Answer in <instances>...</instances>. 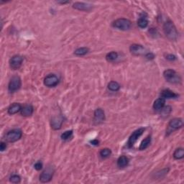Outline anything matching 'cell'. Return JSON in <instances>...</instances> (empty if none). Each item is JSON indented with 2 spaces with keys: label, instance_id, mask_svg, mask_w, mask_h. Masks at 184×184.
Masks as SVG:
<instances>
[{
  "label": "cell",
  "instance_id": "23",
  "mask_svg": "<svg viewBox=\"0 0 184 184\" xmlns=\"http://www.w3.org/2000/svg\"><path fill=\"white\" fill-rule=\"evenodd\" d=\"M89 48L86 47L83 48H79L78 49H76L74 51V54L77 55V56H83L89 53Z\"/></svg>",
  "mask_w": 184,
  "mask_h": 184
},
{
  "label": "cell",
  "instance_id": "20",
  "mask_svg": "<svg viewBox=\"0 0 184 184\" xmlns=\"http://www.w3.org/2000/svg\"><path fill=\"white\" fill-rule=\"evenodd\" d=\"M151 137L147 136L145 139L142 140V142L140 145L139 150H140V151H144V150L148 147L150 144H151Z\"/></svg>",
  "mask_w": 184,
  "mask_h": 184
},
{
  "label": "cell",
  "instance_id": "18",
  "mask_svg": "<svg viewBox=\"0 0 184 184\" xmlns=\"http://www.w3.org/2000/svg\"><path fill=\"white\" fill-rule=\"evenodd\" d=\"M165 104H166V99L163 98H158L155 101L153 104V109L156 111H161L165 106Z\"/></svg>",
  "mask_w": 184,
  "mask_h": 184
},
{
  "label": "cell",
  "instance_id": "4",
  "mask_svg": "<svg viewBox=\"0 0 184 184\" xmlns=\"http://www.w3.org/2000/svg\"><path fill=\"white\" fill-rule=\"evenodd\" d=\"M55 172L54 167L49 166L43 171L40 175V181L41 183H48L52 180Z\"/></svg>",
  "mask_w": 184,
  "mask_h": 184
},
{
  "label": "cell",
  "instance_id": "31",
  "mask_svg": "<svg viewBox=\"0 0 184 184\" xmlns=\"http://www.w3.org/2000/svg\"><path fill=\"white\" fill-rule=\"evenodd\" d=\"M166 59L170 61H173V60H176V57L173 54H168L166 55Z\"/></svg>",
  "mask_w": 184,
  "mask_h": 184
},
{
  "label": "cell",
  "instance_id": "8",
  "mask_svg": "<svg viewBox=\"0 0 184 184\" xmlns=\"http://www.w3.org/2000/svg\"><path fill=\"white\" fill-rule=\"evenodd\" d=\"M145 130V128H140V129L135 130V131L130 135V137L129 138V140H128L127 142L128 147H132L133 145H134L135 142H137V140L139 139V137L143 134Z\"/></svg>",
  "mask_w": 184,
  "mask_h": 184
},
{
  "label": "cell",
  "instance_id": "3",
  "mask_svg": "<svg viewBox=\"0 0 184 184\" xmlns=\"http://www.w3.org/2000/svg\"><path fill=\"white\" fill-rule=\"evenodd\" d=\"M114 28L118 29L120 30H128L131 28L132 23L131 21L125 18H119L116 20L112 23Z\"/></svg>",
  "mask_w": 184,
  "mask_h": 184
},
{
  "label": "cell",
  "instance_id": "35",
  "mask_svg": "<svg viewBox=\"0 0 184 184\" xmlns=\"http://www.w3.org/2000/svg\"><path fill=\"white\" fill-rule=\"evenodd\" d=\"M59 3H60V4H66V3H69V2H59Z\"/></svg>",
  "mask_w": 184,
  "mask_h": 184
},
{
  "label": "cell",
  "instance_id": "33",
  "mask_svg": "<svg viewBox=\"0 0 184 184\" xmlns=\"http://www.w3.org/2000/svg\"><path fill=\"white\" fill-rule=\"evenodd\" d=\"M7 148V144L5 142H2L1 144H0V150H1L2 152H3L4 151H5Z\"/></svg>",
  "mask_w": 184,
  "mask_h": 184
},
{
  "label": "cell",
  "instance_id": "25",
  "mask_svg": "<svg viewBox=\"0 0 184 184\" xmlns=\"http://www.w3.org/2000/svg\"><path fill=\"white\" fill-rule=\"evenodd\" d=\"M173 157L176 160L183 159L184 157V151L183 148H178L176 149L175 152H173Z\"/></svg>",
  "mask_w": 184,
  "mask_h": 184
},
{
  "label": "cell",
  "instance_id": "10",
  "mask_svg": "<svg viewBox=\"0 0 184 184\" xmlns=\"http://www.w3.org/2000/svg\"><path fill=\"white\" fill-rule=\"evenodd\" d=\"M45 86L48 87H55L59 83V79L55 74H50L44 79Z\"/></svg>",
  "mask_w": 184,
  "mask_h": 184
},
{
  "label": "cell",
  "instance_id": "32",
  "mask_svg": "<svg viewBox=\"0 0 184 184\" xmlns=\"http://www.w3.org/2000/svg\"><path fill=\"white\" fill-rule=\"evenodd\" d=\"M145 57H146L148 60H152V59H154L155 55H154V54H152V53L148 52L145 54Z\"/></svg>",
  "mask_w": 184,
  "mask_h": 184
},
{
  "label": "cell",
  "instance_id": "28",
  "mask_svg": "<svg viewBox=\"0 0 184 184\" xmlns=\"http://www.w3.org/2000/svg\"><path fill=\"white\" fill-rule=\"evenodd\" d=\"M73 136V131L72 130H68V131L64 132L63 134L61 135V139L63 140H64V141H66V140H69L70 138H71Z\"/></svg>",
  "mask_w": 184,
  "mask_h": 184
},
{
  "label": "cell",
  "instance_id": "7",
  "mask_svg": "<svg viewBox=\"0 0 184 184\" xmlns=\"http://www.w3.org/2000/svg\"><path fill=\"white\" fill-rule=\"evenodd\" d=\"M21 87V79L19 76H14L9 81L8 85V91L9 93H14L18 91Z\"/></svg>",
  "mask_w": 184,
  "mask_h": 184
},
{
  "label": "cell",
  "instance_id": "26",
  "mask_svg": "<svg viewBox=\"0 0 184 184\" xmlns=\"http://www.w3.org/2000/svg\"><path fill=\"white\" fill-rule=\"evenodd\" d=\"M100 156L102 158H107L112 154V151L109 148H104L100 151Z\"/></svg>",
  "mask_w": 184,
  "mask_h": 184
},
{
  "label": "cell",
  "instance_id": "1",
  "mask_svg": "<svg viewBox=\"0 0 184 184\" xmlns=\"http://www.w3.org/2000/svg\"><path fill=\"white\" fill-rule=\"evenodd\" d=\"M163 31L165 35L168 40L171 41L177 40L178 38V33L173 22L171 20L166 22L163 25Z\"/></svg>",
  "mask_w": 184,
  "mask_h": 184
},
{
  "label": "cell",
  "instance_id": "2",
  "mask_svg": "<svg viewBox=\"0 0 184 184\" xmlns=\"http://www.w3.org/2000/svg\"><path fill=\"white\" fill-rule=\"evenodd\" d=\"M163 76L167 81L171 84H178L181 81L180 76L173 69L166 70L163 72Z\"/></svg>",
  "mask_w": 184,
  "mask_h": 184
},
{
  "label": "cell",
  "instance_id": "9",
  "mask_svg": "<svg viewBox=\"0 0 184 184\" xmlns=\"http://www.w3.org/2000/svg\"><path fill=\"white\" fill-rule=\"evenodd\" d=\"M23 62V58L21 55H14L9 60V66L10 68L13 70H17L20 69L22 66V64Z\"/></svg>",
  "mask_w": 184,
  "mask_h": 184
},
{
  "label": "cell",
  "instance_id": "29",
  "mask_svg": "<svg viewBox=\"0 0 184 184\" xmlns=\"http://www.w3.org/2000/svg\"><path fill=\"white\" fill-rule=\"evenodd\" d=\"M9 181L13 183H20L21 181V178L20 176L14 174V175H13L9 178Z\"/></svg>",
  "mask_w": 184,
  "mask_h": 184
},
{
  "label": "cell",
  "instance_id": "19",
  "mask_svg": "<svg viewBox=\"0 0 184 184\" xmlns=\"http://www.w3.org/2000/svg\"><path fill=\"white\" fill-rule=\"evenodd\" d=\"M129 164V159L127 157L122 156L120 157L117 160V166L120 168H123L127 167Z\"/></svg>",
  "mask_w": 184,
  "mask_h": 184
},
{
  "label": "cell",
  "instance_id": "14",
  "mask_svg": "<svg viewBox=\"0 0 184 184\" xmlns=\"http://www.w3.org/2000/svg\"><path fill=\"white\" fill-rule=\"evenodd\" d=\"M73 7L74 9H78L80 11H90L92 9V5L87 3H84V2H76L74 4Z\"/></svg>",
  "mask_w": 184,
  "mask_h": 184
},
{
  "label": "cell",
  "instance_id": "34",
  "mask_svg": "<svg viewBox=\"0 0 184 184\" xmlns=\"http://www.w3.org/2000/svg\"><path fill=\"white\" fill-rule=\"evenodd\" d=\"M91 145H99V140H93L91 141Z\"/></svg>",
  "mask_w": 184,
  "mask_h": 184
},
{
  "label": "cell",
  "instance_id": "16",
  "mask_svg": "<svg viewBox=\"0 0 184 184\" xmlns=\"http://www.w3.org/2000/svg\"><path fill=\"white\" fill-rule=\"evenodd\" d=\"M178 95L176 94L175 92L170 90V89H165L161 92V98L164 99H175L178 97Z\"/></svg>",
  "mask_w": 184,
  "mask_h": 184
},
{
  "label": "cell",
  "instance_id": "5",
  "mask_svg": "<svg viewBox=\"0 0 184 184\" xmlns=\"http://www.w3.org/2000/svg\"><path fill=\"white\" fill-rule=\"evenodd\" d=\"M22 135H23V132L20 129H14L7 132L4 136V139L7 142H14L20 140L22 137Z\"/></svg>",
  "mask_w": 184,
  "mask_h": 184
},
{
  "label": "cell",
  "instance_id": "11",
  "mask_svg": "<svg viewBox=\"0 0 184 184\" xmlns=\"http://www.w3.org/2000/svg\"><path fill=\"white\" fill-rule=\"evenodd\" d=\"M130 50L132 54L135 55H145L146 54L147 50L145 49L144 46L138 44H133L130 48Z\"/></svg>",
  "mask_w": 184,
  "mask_h": 184
},
{
  "label": "cell",
  "instance_id": "13",
  "mask_svg": "<svg viewBox=\"0 0 184 184\" xmlns=\"http://www.w3.org/2000/svg\"><path fill=\"white\" fill-rule=\"evenodd\" d=\"M63 122H64V118L61 115L55 116L51 120V127L55 130H60L61 128Z\"/></svg>",
  "mask_w": 184,
  "mask_h": 184
},
{
  "label": "cell",
  "instance_id": "6",
  "mask_svg": "<svg viewBox=\"0 0 184 184\" xmlns=\"http://www.w3.org/2000/svg\"><path fill=\"white\" fill-rule=\"evenodd\" d=\"M183 122L182 119L174 118L169 122L167 132H168V134H170L172 132H173L174 130H177L178 129H180V128L183 127Z\"/></svg>",
  "mask_w": 184,
  "mask_h": 184
},
{
  "label": "cell",
  "instance_id": "27",
  "mask_svg": "<svg viewBox=\"0 0 184 184\" xmlns=\"http://www.w3.org/2000/svg\"><path fill=\"white\" fill-rule=\"evenodd\" d=\"M161 116L162 117H166L170 115L171 111H172V108L170 106H164V107L161 110Z\"/></svg>",
  "mask_w": 184,
  "mask_h": 184
},
{
  "label": "cell",
  "instance_id": "24",
  "mask_svg": "<svg viewBox=\"0 0 184 184\" xmlns=\"http://www.w3.org/2000/svg\"><path fill=\"white\" fill-rule=\"evenodd\" d=\"M108 89L112 91H117L120 90V85L117 81H111L108 84Z\"/></svg>",
  "mask_w": 184,
  "mask_h": 184
},
{
  "label": "cell",
  "instance_id": "15",
  "mask_svg": "<svg viewBox=\"0 0 184 184\" xmlns=\"http://www.w3.org/2000/svg\"><path fill=\"white\" fill-rule=\"evenodd\" d=\"M34 108L31 105H25L22 107L21 115L24 117H30L33 114Z\"/></svg>",
  "mask_w": 184,
  "mask_h": 184
},
{
  "label": "cell",
  "instance_id": "21",
  "mask_svg": "<svg viewBox=\"0 0 184 184\" xmlns=\"http://www.w3.org/2000/svg\"><path fill=\"white\" fill-rule=\"evenodd\" d=\"M147 25H148V20L145 17H140L139 20H137V25L140 28L144 29L147 28Z\"/></svg>",
  "mask_w": 184,
  "mask_h": 184
},
{
  "label": "cell",
  "instance_id": "17",
  "mask_svg": "<svg viewBox=\"0 0 184 184\" xmlns=\"http://www.w3.org/2000/svg\"><path fill=\"white\" fill-rule=\"evenodd\" d=\"M22 107H23V106H21L20 104L14 103L13 105H12L8 108V114L11 115H15V114L18 113L19 112H21Z\"/></svg>",
  "mask_w": 184,
  "mask_h": 184
},
{
  "label": "cell",
  "instance_id": "30",
  "mask_svg": "<svg viewBox=\"0 0 184 184\" xmlns=\"http://www.w3.org/2000/svg\"><path fill=\"white\" fill-rule=\"evenodd\" d=\"M34 168H35L37 171H40L41 169L43 168V163L41 162H37L34 166Z\"/></svg>",
  "mask_w": 184,
  "mask_h": 184
},
{
  "label": "cell",
  "instance_id": "12",
  "mask_svg": "<svg viewBox=\"0 0 184 184\" xmlns=\"http://www.w3.org/2000/svg\"><path fill=\"white\" fill-rule=\"evenodd\" d=\"M94 122L96 123V125L101 124L105 122V113L104 112L102 109H96V110L94 111Z\"/></svg>",
  "mask_w": 184,
  "mask_h": 184
},
{
  "label": "cell",
  "instance_id": "22",
  "mask_svg": "<svg viewBox=\"0 0 184 184\" xmlns=\"http://www.w3.org/2000/svg\"><path fill=\"white\" fill-rule=\"evenodd\" d=\"M118 59V53L117 52L112 51L106 55V59L109 62H114Z\"/></svg>",
  "mask_w": 184,
  "mask_h": 184
}]
</instances>
